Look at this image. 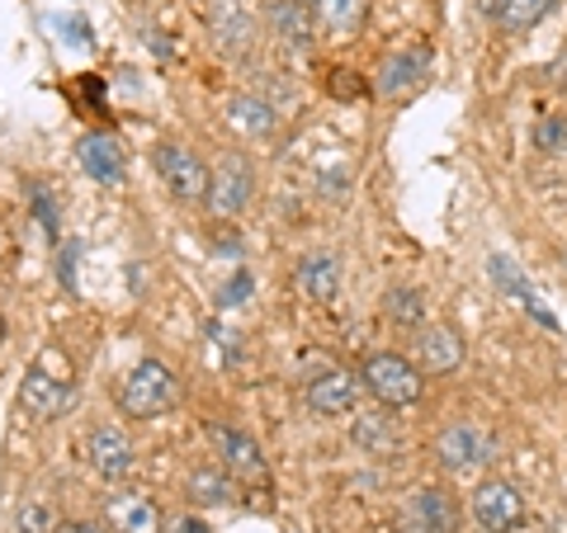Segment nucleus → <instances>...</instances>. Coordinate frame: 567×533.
I'll use <instances>...</instances> for the list:
<instances>
[{
  "instance_id": "obj_1",
  "label": "nucleus",
  "mask_w": 567,
  "mask_h": 533,
  "mask_svg": "<svg viewBox=\"0 0 567 533\" xmlns=\"http://www.w3.org/2000/svg\"><path fill=\"white\" fill-rule=\"evenodd\" d=\"M118 411L133 416V420H156L166 416L175 397H181V383L162 359H137L128 373L118 378Z\"/></svg>"
},
{
  "instance_id": "obj_2",
  "label": "nucleus",
  "mask_w": 567,
  "mask_h": 533,
  "mask_svg": "<svg viewBox=\"0 0 567 533\" xmlns=\"http://www.w3.org/2000/svg\"><path fill=\"white\" fill-rule=\"evenodd\" d=\"M66 397H71V364L58 349H43L39 364L20 378V397L14 401H20V411L29 420H52L66 406Z\"/></svg>"
},
{
  "instance_id": "obj_3",
  "label": "nucleus",
  "mask_w": 567,
  "mask_h": 533,
  "mask_svg": "<svg viewBox=\"0 0 567 533\" xmlns=\"http://www.w3.org/2000/svg\"><path fill=\"white\" fill-rule=\"evenodd\" d=\"M360 378H364L369 393H374V401L388 406V411H402V406L421 401V393H425V373L406 359V354H393V349L369 354Z\"/></svg>"
},
{
  "instance_id": "obj_4",
  "label": "nucleus",
  "mask_w": 567,
  "mask_h": 533,
  "mask_svg": "<svg viewBox=\"0 0 567 533\" xmlns=\"http://www.w3.org/2000/svg\"><path fill=\"white\" fill-rule=\"evenodd\" d=\"M492 453H496L492 435L483 430V425H468V420L440 430V439H435V463L445 472H473V468L492 463Z\"/></svg>"
},
{
  "instance_id": "obj_5",
  "label": "nucleus",
  "mask_w": 567,
  "mask_h": 533,
  "mask_svg": "<svg viewBox=\"0 0 567 533\" xmlns=\"http://www.w3.org/2000/svg\"><path fill=\"white\" fill-rule=\"evenodd\" d=\"M208 39L218 43L227 58H246L256 48V14L246 10V0H208L204 6Z\"/></svg>"
},
{
  "instance_id": "obj_6",
  "label": "nucleus",
  "mask_w": 567,
  "mask_h": 533,
  "mask_svg": "<svg viewBox=\"0 0 567 533\" xmlns=\"http://www.w3.org/2000/svg\"><path fill=\"white\" fill-rule=\"evenodd\" d=\"M152 161H156V175L166 180V189L175 194V199H208L213 175L189 147H181V142H162V147L152 151Z\"/></svg>"
},
{
  "instance_id": "obj_7",
  "label": "nucleus",
  "mask_w": 567,
  "mask_h": 533,
  "mask_svg": "<svg viewBox=\"0 0 567 533\" xmlns=\"http://www.w3.org/2000/svg\"><path fill=\"white\" fill-rule=\"evenodd\" d=\"M256 199V170L246 161L241 151L223 156L218 170H213V185H208V208L218 212V218H237L246 212V203Z\"/></svg>"
},
{
  "instance_id": "obj_8",
  "label": "nucleus",
  "mask_w": 567,
  "mask_h": 533,
  "mask_svg": "<svg viewBox=\"0 0 567 533\" xmlns=\"http://www.w3.org/2000/svg\"><path fill=\"white\" fill-rule=\"evenodd\" d=\"M473 520L487 533H506L525 524V495L511 482H483L473 491Z\"/></svg>"
},
{
  "instance_id": "obj_9",
  "label": "nucleus",
  "mask_w": 567,
  "mask_h": 533,
  "mask_svg": "<svg viewBox=\"0 0 567 533\" xmlns=\"http://www.w3.org/2000/svg\"><path fill=\"white\" fill-rule=\"evenodd\" d=\"M303 401H308L312 416L341 420V416H350L354 406H360V383H354L350 373H341V368H327V373H317V378H308Z\"/></svg>"
},
{
  "instance_id": "obj_10",
  "label": "nucleus",
  "mask_w": 567,
  "mask_h": 533,
  "mask_svg": "<svg viewBox=\"0 0 567 533\" xmlns=\"http://www.w3.org/2000/svg\"><path fill=\"white\" fill-rule=\"evenodd\" d=\"M213 443L223 453V468L237 477V482H251V487H270V468L260 458V443L241 430H227V425H213Z\"/></svg>"
},
{
  "instance_id": "obj_11",
  "label": "nucleus",
  "mask_w": 567,
  "mask_h": 533,
  "mask_svg": "<svg viewBox=\"0 0 567 533\" xmlns=\"http://www.w3.org/2000/svg\"><path fill=\"white\" fill-rule=\"evenodd\" d=\"M85 458H91V468L100 477H110V482H123L133 468H137V453H133V439L114 430V425H104V430H91L85 439Z\"/></svg>"
},
{
  "instance_id": "obj_12",
  "label": "nucleus",
  "mask_w": 567,
  "mask_h": 533,
  "mask_svg": "<svg viewBox=\"0 0 567 533\" xmlns=\"http://www.w3.org/2000/svg\"><path fill=\"white\" fill-rule=\"evenodd\" d=\"M265 24L293 52H308L317 43V14L308 6H298V0H265Z\"/></svg>"
},
{
  "instance_id": "obj_13",
  "label": "nucleus",
  "mask_w": 567,
  "mask_h": 533,
  "mask_svg": "<svg viewBox=\"0 0 567 533\" xmlns=\"http://www.w3.org/2000/svg\"><path fill=\"white\" fill-rule=\"evenodd\" d=\"M76 156H81V170L91 175L95 185H123V170H128V151L118 147V137H110V133H91V137H81V147H76Z\"/></svg>"
},
{
  "instance_id": "obj_14",
  "label": "nucleus",
  "mask_w": 567,
  "mask_h": 533,
  "mask_svg": "<svg viewBox=\"0 0 567 533\" xmlns=\"http://www.w3.org/2000/svg\"><path fill=\"white\" fill-rule=\"evenodd\" d=\"M412 349H416V368L435 373V378H445V373H454L464 364V341H458L450 326H421Z\"/></svg>"
},
{
  "instance_id": "obj_15",
  "label": "nucleus",
  "mask_w": 567,
  "mask_h": 533,
  "mask_svg": "<svg viewBox=\"0 0 567 533\" xmlns=\"http://www.w3.org/2000/svg\"><path fill=\"white\" fill-rule=\"evenodd\" d=\"M425 76H431V58L425 52H398L379 66V95L383 100H406L412 91H421Z\"/></svg>"
},
{
  "instance_id": "obj_16",
  "label": "nucleus",
  "mask_w": 567,
  "mask_h": 533,
  "mask_svg": "<svg viewBox=\"0 0 567 533\" xmlns=\"http://www.w3.org/2000/svg\"><path fill=\"white\" fill-rule=\"evenodd\" d=\"M110 524L114 533H162V510H156L152 495L142 491H118L110 501Z\"/></svg>"
},
{
  "instance_id": "obj_17",
  "label": "nucleus",
  "mask_w": 567,
  "mask_h": 533,
  "mask_svg": "<svg viewBox=\"0 0 567 533\" xmlns=\"http://www.w3.org/2000/svg\"><path fill=\"white\" fill-rule=\"evenodd\" d=\"M336 289H341V270H336V255H303L298 260V293H303L308 302H317V307H327V302H336Z\"/></svg>"
},
{
  "instance_id": "obj_18",
  "label": "nucleus",
  "mask_w": 567,
  "mask_h": 533,
  "mask_svg": "<svg viewBox=\"0 0 567 533\" xmlns=\"http://www.w3.org/2000/svg\"><path fill=\"white\" fill-rule=\"evenodd\" d=\"M406 510H412L431 533H458V505H454L450 491H440V487H416L412 501H406Z\"/></svg>"
},
{
  "instance_id": "obj_19",
  "label": "nucleus",
  "mask_w": 567,
  "mask_h": 533,
  "mask_svg": "<svg viewBox=\"0 0 567 533\" xmlns=\"http://www.w3.org/2000/svg\"><path fill=\"white\" fill-rule=\"evenodd\" d=\"M189 501L194 505H208V510H223V505H237V491L241 482L227 468H199V472H189Z\"/></svg>"
},
{
  "instance_id": "obj_20",
  "label": "nucleus",
  "mask_w": 567,
  "mask_h": 533,
  "mask_svg": "<svg viewBox=\"0 0 567 533\" xmlns=\"http://www.w3.org/2000/svg\"><path fill=\"white\" fill-rule=\"evenodd\" d=\"M487 14L496 20V29H506V33H525V29H535L548 10L558 6V0H483Z\"/></svg>"
},
{
  "instance_id": "obj_21",
  "label": "nucleus",
  "mask_w": 567,
  "mask_h": 533,
  "mask_svg": "<svg viewBox=\"0 0 567 533\" xmlns=\"http://www.w3.org/2000/svg\"><path fill=\"white\" fill-rule=\"evenodd\" d=\"M227 123L246 137H265V133H275L279 114H275V104H265L260 95H233L227 100Z\"/></svg>"
},
{
  "instance_id": "obj_22",
  "label": "nucleus",
  "mask_w": 567,
  "mask_h": 533,
  "mask_svg": "<svg viewBox=\"0 0 567 533\" xmlns=\"http://www.w3.org/2000/svg\"><path fill=\"white\" fill-rule=\"evenodd\" d=\"M354 443H360L364 453H379V458H393V453L402 449L398 430H393V425H388L383 416H364L360 425H354Z\"/></svg>"
},
{
  "instance_id": "obj_23",
  "label": "nucleus",
  "mask_w": 567,
  "mask_h": 533,
  "mask_svg": "<svg viewBox=\"0 0 567 533\" xmlns=\"http://www.w3.org/2000/svg\"><path fill=\"white\" fill-rule=\"evenodd\" d=\"M492 279L502 283L506 293H516V297L525 302V312H535L539 322H548V312H544L539 302H535V293H529V283H525V274H520V264H516V260H506V255H492Z\"/></svg>"
},
{
  "instance_id": "obj_24",
  "label": "nucleus",
  "mask_w": 567,
  "mask_h": 533,
  "mask_svg": "<svg viewBox=\"0 0 567 533\" xmlns=\"http://www.w3.org/2000/svg\"><path fill=\"white\" fill-rule=\"evenodd\" d=\"M388 322L421 326L425 322V297L416 289H393V293H388Z\"/></svg>"
},
{
  "instance_id": "obj_25",
  "label": "nucleus",
  "mask_w": 567,
  "mask_h": 533,
  "mask_svg": "<svg viewBox=\"0 0 567 533\" xmlns=\"http://www.w3.org/2000/svg\"><path fill=\"white\" fill-rule=\"evenodd\" d=\"M322 20L336 33H354L364 24V0H322Z\"/></svg>"
},
{
  "instance_id": "obj_26",
  "label": "nucleus",
  "mask_w": 567,
  "mask_h": 533,
  "mask_svg": "<svg viewBox=\"0 0 567 533\" xmlns=\"http://www.w3.org/2000/svg\"><path fill=\"white\" fill-rule=\"evenodd\" d=\"M20 533H52L58 529V520H52V510L48 505H39V501H29V505H20Z\"/></svg>"
},
{
  "instance_id": "obj_27",
  "label": "nucleus",
  "mask_w": 567,
  "mask_h": 533,
  "mask_svg": "<svg viewBox=\"0 0 567 533\" xmlns=\"http://www.w3.org/2000/svg\"><path fill=\"white\" fill-rule=\"evenodd\" d=\"M535 147L539 151H567V123L563 118H544L535 128Z\"/></svg>"
},
{
  "instance_id": "obj_28",
  "label": "nucleus",
  "mask_w": 567,
  "mask_h": 533,
  "mask_svg": "<svg viewBox=\"0 0 567 533\" xmlns=\"http://www.w3.org/2000/svg\"><path fill=\"white\" fill-rule=\"evenodd\" d=\"M33 208H39V218H43V227H48V237H58V212H52L43 185H33Z\"/></svg>"
},
{
  "instance_id": "obj_29",
  "label": "nucleus",
  "mask_w": 567,
  "mask_h": 533,
  "mask_svg": "<svg viewBox=\"0 0 567 533\" xmlns=\"http://www.w3.org/2000/svg\"><path fill=\"white\" fill-rule=\"evenodd\" d=\"M58 533H114V524H95V520H71Z\"/></svg>"
},
{
  "instance_id": "obj_30",
  "label": "nucleus",
  "mask_w": 567,
  "mask_h": 533,
  "mask_svg": "<svg viewBox=\"0 0 567 533\" xmlns=\"http://www.w3.org/2000/svg\"><path fill=\"white\" fill-rule=\"evenodd\" d=\"M393 533H431V529H425L412 510H402V514H398V524H393Z\"/></svg>"
},
{
  "instance_id": "obj_31",
  "label": "nucleus",
  "mask_w": 567,
  "mask_h": 533,
  "mask_svg": "<svg viewBox=\"0 0 567 533\" xmlns=\"http://www.w3.org/2000/svg\"><path fill=\"white\" fill-rule=\"evenodd\" d=\"M350 76H354V71H336L331 91H336V95H354V81H350Z\"/></svg>"
},
{
  "instance_id": "obj_32",
  "label": "nucleus",
  "mask_w": 567,
  "mask_h": 533,
  "mask_svg": "<svg viewBox=\"0 0 567 533\" xmlns=\"http://www.w3.org/2000/svg\"><path fill=\"white\" fill-rule=\"evenodd\" d=\"M171 533H208V524L204 520H175Z\"/></svg>"
},
{
  "instance_id": "obj_33",
  "label": "nucleus",
  "mask_w": 567,
  "mask_h": 533,
  "mask_svg": "<svg viewBox=\"0 0 567 533\" xmlns=\"http://www.w3.org/2000/svg\"><path fill=\"white\" fill-rule=\"evenodd\" d=\"M298 6H308V10H322V0H298Z\"/></svg>"
},
{
  "instance_id": "obj_34",
  "label": "nucleus",
  "mask_w": 567,
  "mask_h": 533,
  "mask_svg": "<svg viewBox=\"0 0 567 533\" xmlns=\"http://www.w3.org/2000/svg\"><path fill=\"white\" fill-rule=\"evenodd\" d=\"M6 331H10V326H6V316H0V345H6Z\"/></svg>"
},
{
  "instance_id": "obj_35",
  "label": "nucleus",
  "mask_w": 567,
  "mask_h": 533,
  "mask_svg": "<svg viewBox=\"0 0 567 533\" xmlns=\"http://www.w3.org/2000/svg\"><path fill=\"white\" fill-rule=\"evenodd\" d=\"M506 533H520V529H506Z\"/></svg>"
}]
</instances>
